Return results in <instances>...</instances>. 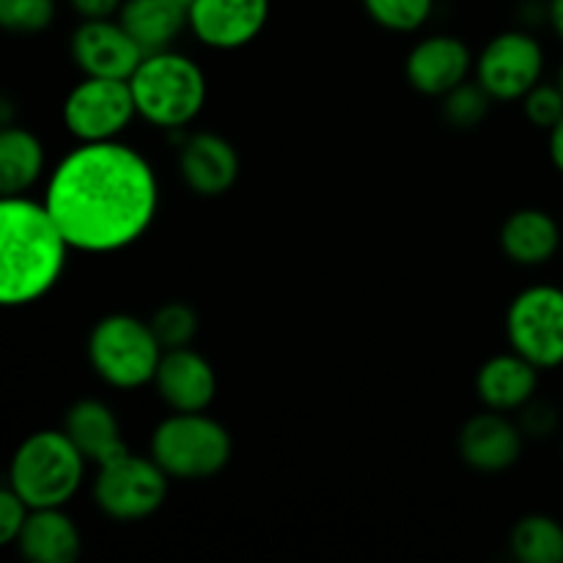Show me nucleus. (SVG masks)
I'll list each match as a JSON object with an SVG mask.
<instances>
[{"label":"nucleus","mask_w":563,"mask_h":563,"mask_svg":"<svg viewBox=\"0 0 563 563\" xmlns=\"http://www.w3.org/2000/svg\"><path fill=\"white\" fill-rule=\"evenodd\" d=\"M190 31L212 49H240L264 31L269 0H192Z\"/></svg>","instance_id":"obj_12"},{"label":"nucleus","mask_w":563,"mask_h":563,"mask_svg":"<svg viewBox=\"0 0 563 563\" xmlns=\"http://www.w3.org/2000/svg\"><path fill=\"white\" fill-rule=\"evenodd\" d=\"M44 174V146L25 126L5 124L0 132V187L3 196H27Z\"/></svg>","instance_id":"obj_22"},{"label":"nucleus","mask_w":563,"mask_h":563,"mask_svg":"<svg viewBox=\"0 0 563 563\" xmlns=\"http://www.w3.org/2000/svg\"><path fill=\"white\" fill-rule=\"evenodd\" d=\"M55 11V0H0V25L9 33L31 36L53 25Z\"/></svg>","instance_id":"obj_27"},{"label":"nucleus","mask_w":563,"mask_h":563,"mask_svg":"<svg viewBox=\"0 0 563 563\" xmlns=\"http://www.w3.org/2000/svg\"><path fill=\"white\" fill-rule=\"evenodd\" d=\"M168 482V473L154 462L152 454L141 456L126 449L97 465L93 504L115 522H141L165 504Z\"/></svg>","instance_id":"obj_7"},{"label":"nucleus","mask_w":563,"mask_h":563,"mask_svg":"<svg viewBox=\"0 0 563 563\" xmlns=\"http://www.w3.org/2000/svg\"><path fill=\"white\" fill-rule=\"evenodd\" d=\"M473 69H476V58H473L471 47L449 33L421 38L410 49L405 64L407 82L423 97L438 99L462 86Z\"/></svg>","instance_id":"obj_13"},{"label":"nucleus","mask_w":563,"mask_h":563,"mask_svg":"<svg viewBox=\"0 0 563 563\" xmlns=\"http://www.w3.org/2000/svg\"><path fill=\"white\" fill-rule=\"evenodd\" d=\"M163 352L152 322H143L132 313H108L88 335V361L93 372L102 383L119 390H135L154 383Z\"/></svg>","instance_id":"obj_6"},{"label":"nucleus","mask_w":563,"mask_h":563,"mask_svg":"<svg viewBox=\"0 0 563 563\" xmlns=\"http://www.w3.org/2000/svg\"><path fill=\"white\" fill-rule=\"evenodd\" d=\"M152 322L154 335L163 344V350H181V346H192L196 341L198 328V313L196 308L187 306V302H165L163 308L154 311V317L148 319Z\"/></svg>","instance_id":"obj_25"},{"label":"nucleus","mask_w":563,"mask_h":563,"mask_svg":"<svg viewBox=\"0 0 563 563\" xmlns=\"http://www.w3.org/2000/svg\"><path fill=\"white\" fill-rule=\"evenodd\" d=\"M550 159H553L555 170L563 176V119L550 130Z\"/></svg>","instance_id":"obj_32"},{"label":"nucleus","mask_w":563,"mask_h":563,"mask_svg":"<svg viewBox=\"0 0 563 563\" xmlns=\"http://www.w3.org/2000/svg\"><path fill=\"white\" fill-rule=\"evenodd\" d=\"M509 548L520 563H563V526L550 515L522 517L511 528Z\"/></svg>","instance_id":"obj_23"},{"label":"nucleus","mask_w":563,"mask_h":563,"mask_svg":"<svg viewBox=\"0 0 563 563\" xmlns=\"http://www.w3.org/2000/svg\"><path fill=\"white\" fill-rule=\"evenodd\" d=\"M119 22L130 31L146 55L174 47L176 38L190 27V14L176 0H124Z\"/></svg>","instance_id":"obj_21"},{"label":"nucleus","mask_w":563,"mask_h":563,"mask_svg":"<svg viewBox=\"0 0 563 563\" xmlns=\"http://www.w3.org/2000/svg\"><path fill=\"white\" fill-rule=\"evenodd\" d=\"M495 99L484 91L482 82L465 80L443 97V115L456 130H473L489 115V104Z\"/></svg>","instance_id":"obj_26"},{"label":"nucleus","mask_w":563,"mask_h":563,"mask_svg":"<svg viewBox=\"0 0 563 563\" xmlns=\"http://www.w3.org/2000/svg\"><path fill=\"white\" fill-rule=\"evenodd\" d=\"M64 429L71 443L80 449L88 465H102L113 460L121 451H126L124 438H121V423L115 412L99 399H80L66 410Z\"/></svg>","instance_id":"obj_20"},{"label":"nucleus","mask_w":563,"mask_h":563,"mask_svg":"<svg viewBox=\"0 0 563 563\" xmlns=\"http://www.w3.org/2000/svg\"><path fill=\"white\" fill-rule=\"evenodd\" d=\"M473 71L495 102H522L542 82L544 49L531 31L498 33L482 49Z\"/></svg>","instance_id":"obj_10"},{"label":"nucleus","mask_w":563,"mask_h":563,"mask_svg":"<svg viewBox=\"0 0 563 563\" xmlns=\"http://www.w3.org/2000/svg\"><path fill=\"white\" fill-rule=\"evenodd\" d=\"M88 460L64 429L33 432L20 443L9 465V487L31 509L66 506L86 478Z\"/></svg>","instance_id":"obj_4"},{"label":"nucleus","mask_w":563,"mask_h":563,"mask_svg":"<svg viewBox=\"0 0 563 563\" xmlns=\"http://www.w3.org/2000/svg\"><path fill=\"white\" fill-rule=\"evenodd\" d=\"M526 432L506 412L487 410L473 416L460 432V456L478 473H504L520 462Z\"/></svg>","instance_id":"obj_16"},{"label":"nucleus","mask_w":563,"mask_h":563,"mask_svg":"<svg viewBox=\"0 0 563 563\" xmlns=\"http://www.w3.org/2000/svg\"><path fill=\"white\" fill-rule=\"evenodd\" d=\"M14 544L22 559L31 563H75L82 550L80 531L64 506L31 509Z\"/></svg>","instance_id":"obj_17"},{"label":"nucleus","mask_w":563,"mask_h":563,"mask_svg":"<svg viewBox=\"0 0 563 563\" xmlns=\"http://www.w3.org/2000/svg\"><path fill=\"white\" fill-rule=\"evenodd\" d=\"M71 245L49 214L47 203L27 196L0 201V302L33 306L64 275Z\"/></svg>","instance_id":"obj_2"},{"label":"nucleus","mask_w":563,"mask_h":563,"mask_svg":"<svg viewBox=\"0 0 563 563\" xmlns=\"http://www.w3.org/2000/svg\"><path fill=\"white\" fill-rule=\"evenodd\" d=\"M69 3L82 20H104V16L119 14L124 0H69Z\"/></svg>","instance_id":"obj_31"},{"label":"nucleus","mask_w":563,"mask_h":563,"mask_svg":"<svg viewBox=\"0 0 563 563\" xmlns=\"http://www.w3.org/2000/svg\"><path fill=\"white\" fill-rule=\"evenodd\" d=\"M363 9L385 31L412 33L427 25L434 0H363Z\"/></svg>","instance_id":"obj_24"},{"label":"nucleus","mask_w":563,"mask_h":563,"mask_svg":"<svg viewBox=\"0 0 563 563\" xmlns=\"http://www.w3.org/2000/svg\"><path fill=\"white\" fill-rule=\"evenodd\" d=\"M27 515H31V506L5 484V487L0 489V544L16 542Z\"/></svg>","instance_id":"obj_29"},{"label":"nucleus","mask_w":563,"mask_h":563,"mask_svg":"<svg viewBox=\"0 0 563 563\" xmlns=\"http://www.w3.org/2000/svg\"><path fill=\"white\" fill-rule=\"evenodd\" d=\"M130 86L137 115L168 132L185 130L207 104V75L174 47L146 55L130 77Z\"/></svg>","instance_id":"obj_3"},{"label":"nucleus","mask_w":563,"mask_h":563,"mask_svg":"<svg viewBox=\"0 0 563 563\" xmlns=\"http://www.w3.org/2000/svg\"><path fill=\"white\" fill-rule=\"evenodd\" d=\"M520 429L526 432V438H548L559 429V410L548 401L531 399L526 407H520Z\"/></svg>","instance_id":"obj_30"},{"label":"nucleus","mask_w":563,"mask_h":563,"mask_svg":"<svg viewBox=\"0 0 563 563\" xmlns=\"http://www.w3.org/2000/svg\"><path fill=\"white\" fill-rule=\"evenodd\" d=\"M44 203L71 251H124L157 218V174L126 143H80L55 165Z\"/></svg>","instance_id":"obj_1"},{"label":"nucleus","mask_w":563,"mask_h":563,"mask_svg":"<svg viewBox=\"0 0 563 563\" xmlns=\"http://www.w3.org/2000/svg\"><path fill=\"white\" fill-rule=\"evenodd\" d=\"M526 119L539 130H553L563 119V91L559 82H537L531 91L522 97Z\"/></svg>","instance_id":"obj_28"},{"label":"nucleus","mask_w":563,"mask_h":563,"mask_svg":"<svg viewBox=\"0 0 563 563\" xmlns=\"http://www.w3.org/2000/svg\"><path fill=\"white\" fill-rule=\"evenodd\" d=\"M506 335L511 350L542 368L563 366V289L528 286L506 311Z\"/></svg>","instance_id":"obj_8"},{"label":"nucleus","mask_w":563,"mask_h":563,"mask_svg":"<svg viewBox=\"0 0 563 563\" xmlns=\"http://www.w3.org/2000/svg\"><path fill=\"white\" fill-rule=\"evenodd\" d=\"M229 429L207 412H170L157 423L148 454L176 482H203L225 471L231 462Z\"/></svg>","instance_id":"obj_5"},{"label":"nucleus","mask_w":563,"mask_h":563,"mask_svg":"<svg viewBox=\"0 0 563 563\" xmlns=\"http://www.w3.org/2000/svg\"><path fill=\"white\" fill-rule=\"evenodd\" d=\"M561 449H563V445H561Z\"/></svg>","instance_id":"obj_36"},{"label":"nucleus","mask_w":563,"mask_h":563,"mask_svg":"<svg viewBox=\"0 0 563 563\" xmlns=\"http://www.w3.org/2000/svg\"><path fill=\"white\" fill-rule=\"evenodd\" d=\"M561 86V91H563V64H561V69H559V80H555Z\"/></svg>","instance_id":"obj_35"},{"label":"nucleus","mask_w":563,"mask_h":563,"mask_svg":"<svg viewBox=\"0 0 563 563\" xmlns=\"http://www.w3.org/2000/svg\"><path fill=\"white\" fill-rule=\"evenodd\" d=\"M548 22L563 42V0H548Z\"/></svg>","instance_id":"obj_33"},{"label":"nucleus","mask_w":563,"mask_h":563,"mask_svg":"<svg viewBox=\"0 0 563 563\" xmlns=\"http://www.w3.org/2000/svg\"><path fill=\"white\" fill-rule=\"evenodd\" d=\"M137 115L130 80L86 77L64 102V126L80 143L115 141Z\"/></svg>","instance_id":"obj_9"},{"label":"nucleus","mask_w":563,"mask_h":563,"mask_svg":"<svg viewBox=\"0 0 563 563\" xmlns=\"http://www.w3.org/2000/svg\"><path fill=\"white\" fill-rule=\"evenodd\" d=\"M71 58L86 77L130 80L146 58L135 38L113 16L82 20L71 33Z\"/></svg>","instance_id":"obj_11"},{"label":"nucleus","mask_w":563,"mask_h":563,"mask_svg":"<svg viewBox=\"0 0 563 563\" xmlns=\"http://www.w3.org/2000/svg\"><path fill=\"white\" fill-rule=\"evenodd\" d=\"M539 368L520 352H506L495 355L478 368L476 374V394L484 407L498 412L520 410L537 396Z\"/></svg>","instance_id":"obj_19"},{"label":"nucleus","mask_w":563,"mask_h":563,"mask_svg":"<svg viewBox=\"0 0 563 563\" xmlns=\"http://www.w3.org/2000/svg\"><path fill=\"white\" fill-rule=\"evenodd\" d=\"M240 154L229 137L218 132H192L179 146V170L196 196H225L240 179Z\"/></svg>","instance_id":"obj_15"},{"label":"nucleus","mask_w":563,"mask_h":563,"mask_svg":"<svg viewBox=\"0 0 563 563\" xmlns=\"http://www.w3.org/2000/svg\"><path fill=\"white\" fill-rule=\"evenodd\" d=\"M154 388L174 412H203L218 396V374L192 346L165 350L154 374Z\"/></svg>","instance_id":"obj_14"},{"label":"nucleus","mask_w":563,"mask_h":563,"mask_svg":"<svg viewBox=\"0 0 563 563\" xmlns=\"http://www.w3.org/2000/svg\"><path fill=\"white\" fill-rule=\"evenodd\" d=\"M561 247V225L550 212L526 207L511 212L500 225V251L520 267H542Z\"/></svg>","instance_id":"obj_18"},{"label":"nucleus","mask_w":563,"mask_h":563,"mask_svg":"<svg viewBox=\"0 0 563 563\" xmlns=\"http://www.w3.org/2000/svg\"><path fill=\"white\" fill-rule=\"evenodd\" d=\"M176 3H181V5H185V9H187V11H190V5H192V0H176Z\"/></svg>","instance_id":"obj_34"}]
</instances>
